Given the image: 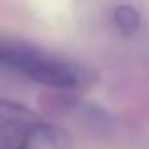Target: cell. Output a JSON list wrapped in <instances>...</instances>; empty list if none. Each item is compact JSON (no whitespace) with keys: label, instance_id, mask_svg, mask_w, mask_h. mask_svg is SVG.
Wrapping results in <instances>:
<instances>
[{"label":"cell","instance_id":"obj_1","mask_svg":"<svg viewBox=\"0 0 149 149\" xmlns=\"http://www.w3.org/2000/svg\"><path fill=\"white\" fill-rule=\"evenodd\" d=\"M0 63L53 88H74L82 84V70L76 63L63 61L37 47L10 39H0Z\"/></svg>","mask_w":149,"mask_h":149},{"label":"cell","instance_id":"obj_2","mask_svg":"<svg viewBox=\"0 0 149 149\" xmlns=\"http://www.w3.org/2000/svg\"><path fill=\"white\" fill-rule=\"evenodd\" d=\"M39 118L23 104L0 100V149H21L23 141Z\"/></svg>","mask_w":149,"mask_h":149},{"label":"cell","instance_id":"obj_3","mask_svg":"<svg viewBox=\"0 0 149 149\" xmlns=\"http://www.w3.org/2000/svg\"><path fill=\"white\" fill-rule=\"evenodd\" d=\"M70 147L72 139L61 127L39 120L29 129L21 149H70Z\"/></svg>","mask_w":149,"mask_h":149},{"label":"cell","instance_id":"obj_4","mask_svg":"<svg viewBox=\"0 0 149 149\" xmlns=\"http://www.w3.org/2000/svg\"><path fill=\"white\" fill-rule=\"evenodd\" d=\"M112 19H114V25L120 29L123 35H133L141 27V15H139V10L133 8V6H127V4L116 6L114 13H112Z\"/></svg>","mask_w":149,"mask_h":149}]
</instances>
